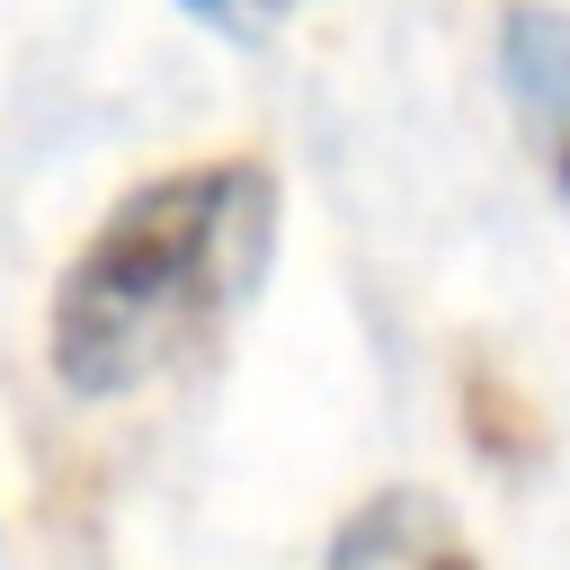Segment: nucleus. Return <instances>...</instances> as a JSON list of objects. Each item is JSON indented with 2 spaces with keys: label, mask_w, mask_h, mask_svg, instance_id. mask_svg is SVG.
Masks as SVG:
<instances>
[{
  "label": "nucleus",
  "mask_w": 570,
  "mask_h": 570,
  "mask_svg": "<svg viewBox=\"0 0 570 570\" xmlns=\"http://www.w3.org/2000/svg\"><path fill=\"white\" fill-rule=\"evenodd\" d=\"M499 89L534 178L570 214V9L561 0H517L499 18Z\"/></svg>",
  "instance_id": "f03ea898"
},
{
  "label": "nucleus",
  "mask_w": 570,
  "mask_h": 570,
  "mask_svg": "<svg viewBox=\"0 0 570 570\" xmlns=\"http://www.w3.org/2000/svg\"><path fill=\"white\" fill-rule=\"evenodd\" d=\"M285 187L267 160L223 151L125 187L53 276L45 365L71 401H134L205 356L267 285Z\"/></svg>",
  "instance_id": "f257e3e1"
},
{
  "label": "nucleus",
  "mask_w": 570,
  "mask_h": 570,
  "mask_svg": "<svg viewBox=\"0 0 570 570\" xmlns=\"http://www.w3.org/2000/svg\"><path fill=\"white\" fill-rule=\"evenodd\" d=\"M196 27H214V36H232V45H258V36H276L303 0H178Z\"/></svg>",
  "instance_id": "20e7f679"
},
{
  "label": "nucleus",
  "mask_w": 570,
  "mask_h": 570,
  "mask_svg": "<svg viewBox=\"0 0 570 570\" xmlns=\"http://www.w3.org/2000/svg\"><path fill=\"white\" fill-rule=\"evenodd\" d=\"M321 570H481V543L463 534V517L436 490L401 481V490H374L338 517Z\"/></svg>",
  "instance_id": "7ed1b4c3"
}]
</instances>
